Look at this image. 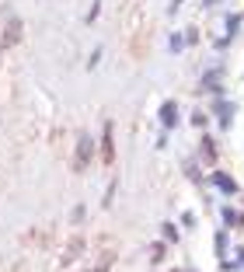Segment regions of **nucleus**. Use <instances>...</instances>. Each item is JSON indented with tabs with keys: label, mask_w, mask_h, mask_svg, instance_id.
Wrapping results in <instances>:
<instances>
[{
	"label": "nucleus",
	"mask_w": 244,
	"mask_h": 272,
	"mask_svg": "<svg viewBox=\"0 0 244 272\" xmlns=\"http://www.w3.org/2000/svg\"><path fill=\"white\" fill-rule=\"evenodd\" d=\"M213 185H216L220 192H227V196H234V192H237V181H234L230 175H220V171L213 175Z\"/></svg>",
	"instance_id": "obj_1"
},
{
	"label": "nucleus",
	"mask_w": 244,
	"mask_h": 272,
	"mask_svg": "<svg viewBox=\"0 0 244 272\" xmlns=\"http://www.w3.org/2000/svg\"><path fill=\"white\" fill-rule=\"evenodd\" d=\"M160 122H164V126H175V122H178V108H175V101H168L164 108H160Z\"/></svg>",
	"instance_id": "obj_2"
},
{
	"label": "nucleus",
	"mask_w": 244,
	"mask_h": 272,
	"mask_svg": "<svg viewBox=\"0 0 244 272\" xmlns=\"http://www.w3.org/2000/svg\"><path fill=\"white\" fill-rule=\"evenodd\" d=\"M216 112H220V126H230V119H234V105H216Z\"/></svg>",
	"instance_id": "obj_3"
},
{
	"label": "nucleus",
	"mask_w": 244,
	"mask_h": 272,
	"mask_svg": "<svg viewBox=\"0 0 244 272\" xmlns=\"http://www.w3.org/2000/svg\"><path fill=\"white\" fill-rule=\"evenodd\" d=\"M84 157H91V140H80V153H77V164L84 161Z\"/></svg>",
	"instance_id": "obj_4"
},
{
	"label": "nucleus",
	"mask_w": 244,
	"mask_h": 272,
	"mask_svg": "<svg viewBox=\"0 0 244 272\" xmlns=\"http://www.w3.org/2000/svg\"><path fill=\"white\" fill-rule=\"evenodd\" d=\"M223 220H227V223H230V227H237V223H241V216H237V213H234V210H223Z\"/></svg>",
	"instance_id": "obj_5"
},
{
	"label": "nucleus",
	"mask_w": 244,
	"mask_h": 272,
	"mask_svg": "<svg viewBox=\"0 0 244 272\" xmlns=\"http://www.w3.org/2000/svg\"><path fill=\"white\" fill-rule=\"evenodd\" d=\"M164 238H168V241H178V230H175V223H168V227H164Z\"/></svg>",
	"instance_id": "obj_6"
},
{
	"label": "nucleus",
	"mask_w": 244,
	"mask_h": 272,
	"mask_svg": "<svg viewBox=\"0 0 244 272\" xmlns=\"http://www.w3.org/2000/svg\"><path fill=\"white\" fill-rule=\"evenodd\" d=\"M241 255H244V248H241Z\"/></svg>",
	"instance_id": "obj_7"
}]
</instances>
